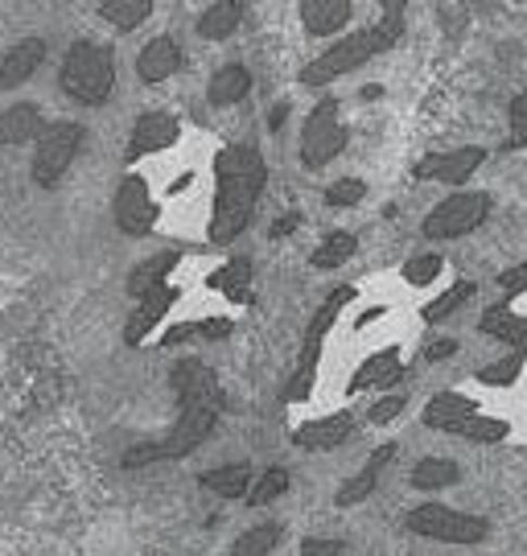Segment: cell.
I'll return each mask as SVG.
<instances>
[{
    "instance_id": "6da1fadb",
    "label": "cell",
    "mask_w": 527,
    "mask_h": 556,
    "mask_svg": "<svg viewBox=\"0 0 527 556\" xmlns=\"http://www.w3.org/2000/svg\"><path fill=\"white\" fill-rule=\"evenodd\" d=\"M170 388L177 396V420L170 425V433L145 445H133L124 454V470H140L153 462H177L190 457L202 441L215 433L218 413H223V388L218 376L202 363V358H177L170 371Z\"/></svg>"
},
{
    "instance_id": "7a4b0ae2",
    "label": "cell",
    "mask_w": 527,
    "mask_h": 556,
    "mask_svg": "<svg viewBox=\"0 0 527 556\" xmlns=\"http://www.w3.org/2000/svg\"><path fill=\"white\" fill-rule=\"evenodd\" d=\"M268 186V161L255 144H223L215 157V206H211V243H235L252 227V215Z\"/></svg>"
},
{
    "instance_id": "3957f363",
    "label": "cell",
    "mask_w": 527,
    "mask_h": 556,
    "mask_svg": "<svg viewBox=\"0 0 527 556\" xmlns=\"http://www.w3.org/2000/svg\"><path fill=\"white\" fill-rule=\"evenodd\" d=\"M400 41H404V21L379 17L375 25H363V29H354V34H342V38L334 41V46H326L317 59L305 62L297 83H301V87H330V83L347 79L351 71L367 66V62L379 59V54L396 50Z\"/></svg>"
},
{
    "instance_id": "277c9868",
    "label": "cell",
    "mask_w": 527,
    "mask_h": 556,
    "mask_svg": "<svg viewBox=\"0 0 527 556\" xmlns=\"http://www.w3.org/2000/svg\"><path fill=\"white\" fill-rule=\"evenodd\" d=\"M59 87L83 108H103L116 87V50L108 41H75L59 66Z\"/></svg>"
},
{
    "instance_id": "5b68a950",
    "label": "cell",
    "mask_w": 527,
    "mask_h": 556,
    "mask_svg": "<svg viewBox=\"0 0 527 556\" xmlns=\"http://www.w3.org/2000/svg\"><path fill=\"white\" fill-rule=\"evenodd\" d=\"M351 301H354V285H338V289H330L326 301L317 305L310 330H305V338H301V351H297L293 371H289V379H285V392H280L285 404H301V400L313 392V383H317V363H322V351H326V338H330L334 321H338V314H342Z\"/></svg>"
},
{
    "instance_id": "8992f818",
    "label": "cell",
    "mask_w": 527,
    "mask_h": 556,
    "mask_svg": "<svg viewBox=\"0 0 527 556\" xmlns=\"http://www.w3.org/2000/svg\"><path fill=\"white\" fill-rule=\"evenodd\" d=\"M490 211H494V194H487V190H453L450 199H441L425 215L421 231L432 243H450V239L478 231L490 219Z\"/></svg>"
},
{
    "instance_id": "52a82bcc",
    "label": "cell",
    "mask_w": 527,
    "mask_h": 556,
    "mask_svg": "<svg viewBox=\"0 0 527 556\" xmlns=\"http://www.w3.org/2000/svg\"><path fill=\"white\" fill-rule=\"evenodd\" d=\"M409 532L425 540H437V544H457V548H469V544H482L490 536V523L482 516H469V511H457L450 503H421L412 507L409 516Z\"/></svg>"
},
{
    "instance_id": "ba28073f",
    "label": "cell",
    "mask_w": 527,
    "mask_h": 556,
    "mask_svg": "<svg viewBox=\"0 0 527 556\" xmlns=\"http://www.w3.org/2000/svg\"><path fill=\"white\" fill-rule=\"evenodd\" d=\"M83 140H87V128L75 124V119H54V124L41 128L38 144H34V165H29L41 190H54L59 186L62 174L75 165Z\"/></svg>"
},
{
    "instance_id": "9c48e42d",
    "label": "cell",
    "mask_w": 527,
    "mask_h": 556,
    "mask_svg": "<svg viewBox=\"0 0 527 556\" xmlns=\"http://www.w3.org/2000/svg\"><path fill=\"white\" fill-rule=\"evenodd\" d=\"M347 140H351V128L338 112V100H322L301 128V165L305 169H326L334 157H342Z\"/></svg>"
},
{
    "instance_id": "30bf717a",
    "label": "cell",
    "mask_w": 527,
    "mask_h": 556,
    "mask_svg": "<svg viewBox=\"0 0 527 556\" xmlns=\"http://www.w3.org/2000/svg\"><path fill=\"white\" fill-rule=\"evenodd\" d=\"M112 211H116V227L133 239L149 236L156 219H161V206L153 202V190H149V181L140 178V174H128V178L120 181Z\"/></svg>"
},
{
    "instance_id": "8fae6325",
    "label": "cell",
    "mask_w": 527,
    "mask_h": 556,
    "mask_svg": "<svg viewBox=\"0 0 527 556\" xmlns=\"http://www.w3.org/2000/svg\"><path fill=\"white\" fill-rule=\"evenodd\" d=\"M487 161L482 144H457V149H432L416 161V178L421 181H441V186H466Z\"/></svg>"
},
{
    "instance_id": "7c38bea8",
    "label": "cell",
    "mask_w": 527,
    "mask_h": 556,
    "mask_svg": "<svg viewBox=\"0 0 527 556\" xmlns=\"http://www.w3.org/2000/svg\"><path fill=\"white\" fill-rule=\"evenodd\" d=\"M177 137H181V119L174 112H165V108L140 112L137 124H133V137H128V161L165 153L170 144H177Z\"/></svg>"
},
{
    "instance_id": "4fadbf2b",
    "label": "cell",
    "mask_w": 527,
    "mask_h": 556,
    "mask_svg": "<svg viewBox=\"0 0 527 556\" xmlns=\"http://www.w3.org/2000/svg\"><path fill=\"white\" fill-rule=\"evenodd\" d=\"M354 429H359L354 413H330V417H322V420H305V425H297L293 445L297 450H310V454H326V450L347 445V441L354 438Z\"/></svg>"
},
{
    "instance_id": "5bb4252c",
    "label": "cell",
    "mask_w": 527,
    "mask_h": 556,
    "mask_svg": "<svg viewBox=\"0 0 527 556\" xmlns=\"http://www.w3.org/2000/svg\"><path fill=\"white\" fill-rule=\"evenodd\" d=\"M177 298H181L177 285H161L153 293H145V298L137 301V309L128 314V321H124V342H128V346H140L145 338L153 334V326L165 321V314L177 305Z\"/></svg>"
},
{
    "instance_id": "9a60e30c",
    "label": "cell",
    "mask_w": 527,
    "mask_h": 556,
    "mask_svg": "<svg viewBox=\"0 0 527 556\" xmlns=\"http://www.w3.org/2000/svg\"><path fill=\"white\" fill-rule=\"evenodd\" d=\"M181 66H186V54H181V46H177L170 34H161V38H153V41H145V46H140L137 79L153 87V83L174 79Z\"/></svg>"
},
{
    "instance_id": "2e32d148",
    "label": "cell",
    "mask_w": 527,
    "mask_h": 556,
    "mask_svg": "<svg viewBox=\"0 0 527 556\" xmlns=\"http://www.w3.org/2000/svg\"><path fill=\"white\" fill-rule=\"evenodd\" d=\"M301 29L310 38H338L351 25L354 0H301Z\"/></svg>"
},
{
    "instance_id": "e0dca14e",
    "label": "cell",
    "mask_w": 527,
    "mask_h": 556,
    "mask_svg": "<svg viewBox=\"0 0 527 556\" xmlns=\"http://www.w3.org/2000/svg\"><path fill=\"white\" fill-rule=\"evenodd\" d=\"M404 379V363H400V351L396 346H384L375 355L363 358V367L351 376V388L347 392H391L396 383Z\"/></svg>"
},
{
    "instance_id": "ac0fdd59",
    "label": "cell",
    "mask_w": 527,
    "mask_h": 556,
    "mask_svg": "<svg viewBox=\"0 0 527 556\" xmlns=\"http://www.w3.org/2000/svg\"><path fill=\"white\" fill-rule=\"evenodd\" d=\"M400 454V445L396 441H388V445H379L372 457H367V466L359 470V475H351L342 486H338V495H334V503L338 507H354V503H363V498H372V491L379 486V475H384V466H388L391 457Z\"/></svg>"
},
{
    "instance_id": "d6986e66",
    "label": "cell",
    "mask_w": 527,
    "mask_h": 556,
    "mask_svg": "<svg viewBox=\"0 0 527 556\" xmlns=\"http://www.w3.org/2000/svg\"><path fill=\"white\" fill-rule=\"evenodd\" d=\"M41 62H46V41L41 38L17 41V46L0 59V87L13 91V87H21V83H29L34 75H38Z\"/></svg>"
},
{
    "instance_id": "ffe728a7",
    "label": "cell",
    "mask_w": 527,
    "mask_h": 556,
    "mask_svg": "<svg viewBox=\"0 0 527 556\" xmlns=\"http://www.w3.org/2000/svg\"><path fill=\"white\" fill-rule=\"evenodd\" d=\"M46 116H41L38 103H13L0 112V149H13V144H29L41 137Z\"/></svg>"
},
{
    "instance_id": "44dd1931",
    "label": "cell",
    "mask_w": 527,
    "mask_h": 556,
    "mask_svg": "<svg viewBox=\"0 0 527 556\" xmlns=\"http://www.w3.org/2000/svg\"><path fill=\"white\" fill-rule=\"evenodd\" d=\"M252 96V71L248 66H239V62H227V66H218L211 83H206V103L211 108H235V103H243Z\"/></svg>"
},
{
    "instance_id": "7402d4cb",
    "label": "cell",
    "mask_w": 527,
    "mask_h": 556,
    "mask_svg": "<svg viewBox=\"0 0 527 556\" xmlns=\"http://www.w3.org/2000/svg\"><path fill=\"white\" fill-rule=\"evenodd\" d=\"M474 413H482L478 408V400L462 396V392H437V396L425 404V413H421V420H425V429H437V433H450L457 420L474 417Z\"/></svg>"
},
{
    "instance_id": "603a6c76",
    "label": "cell",
    "mask_w": 527,
    "mask_h": 556,
    "mask_svg": "<svg viewBox=\"0 0 527 556\" xmlns=\"http://www.w3.org/2000/svg\"><path fill=\"white\" fill-rule=\"evenodd\" d=\"M177 260H181V252H156V256L140 260L137 268L128 273V298L140 301L145 293H153V289H161V285H170V273L177 268Z\"/></svg>"
},
{
    "instance_id": "cb8c5ba5",
    "label": "cell",
    "mask_w": 527,
    "mask_h": 556,
    "mask_svg": "<svg viewBox=\"0 0 527 556\" xmlns=\"http://www.w3.org/2000/svg\"><path fill=\"white\" fill-rule=\"evenodd\" d=\"M198 486L218 498H248L252 491V462H231V466H215L206 475H198Z\"/></svg>"
},
{
    "instance_id": "d4e9b609",
    "label": "cell",
    "mask_w": 527,
    "mask_h": 556,
    "mask_svg": "<svg viewBox=\"0 0 527 556\" xmlns=\"http://www.w3.org/2000/svg\"><path fill=\"white\" fill-rule=\"evenodd\" d=\"M239 25H243V0H218L198 17V34L206 41H223L231 38Z\"/></svg>"
},
{
    "instance_id": "484cf974",
    "label": "cell",
    "mask_w": 527,
    "mask_h": 556,
    "mask_svg": "<svg viewBox=\"0 0 527 556\" xmlns=\"http://www.w3.org/2000/svg\"><path fill=\"white\" fill-rule=\"evenodd\" d=\"M211 289H218L227 301H239V305H243V301L252 298V260L248 256L227 260L215 277H211Z\"/></svg>"
},
{
    "instance_id": "4316f807",
    "label": "cell",
    "mask_w": 527,
    "mask_h": 556,
    "mask_svg": "<svg viewBox=\"0 0 527 556\" xmlns=\"http://www.w3.org/2000/svg\"><path fill=\"white\" fill-rule=\"evenodd\" d=\"M462 478V466L453 462V457H421L416 466H412V486L416 491H446Z\"/></svg>"
},
{
    "instance_id": "83f0119b",
    "label": "cell",
    "mask_w": 527,
    "mask_h": 556,
    "mask_svg": "<svg viewBox=\"0 0 527 556\" xmlns=\"http://www.w3.org/2000/svg\"><path fill=\"white\" fill-rule=\"evenodd\" d=\"M99 17L120 34H133L153 17V0H99Z\"/></svg>"
},
{
    "instance_id": "f1b7e54d",
    "label": "cell",
    "mask_w": 527,
    "mask_h": 556,
    "mask_svg": "<svg viewBox=\"0 0 527 556\" xmlns=\"http://www.w3.org/2000/svg\"><path fill=\"white\" fill-rule=\"evenodd\" d=\"M354 252H359V239H354L351 231H330V236L313 248L310 264L317 268V273H334V268H342Z\"/></svg>"
},
{
    "instance_id": "f546056e",
    "label": "cell",
    "mask_w": 527,
    "mask_h": 556,
    "mask_svg": "<svg viewBox=\"0 0 527 556\" xmlns=\"http://www.w3.org/2000/svg\"><path fill=\"white\" fill-rule=\"evenodd\" d=\"M511 425L503 417H487V413H474V417L457 420L450 429V438L462 441H478V445H494V441H507Z\"/></svg>"
},
{
    "instance_id": "4dcf8cb0",
    "label": "cell",
    "mask_w": 527,
    "mask_h": 556,
    "mask_svg": "<svg viewBox=\"0 0 527 556\" xmlns=\"http://www.w3.org/2000/svg\"><path fill=\"white\" fill-rule=\"evenodd\" d=\"M474 293H478V285H474V280H457V285H450L441 298H432L429 305L421 309V321H429V326L446 321L450 314H457V309H462V305H466Z\"/></svg>"
},
{
    "instance_id": "1f68e13d",
    "label": "cell",
    "mask_w": 527,
    "mask_h": 556,
    "mask_svg": "<svg viewBox=\"0 0 527 556\" xmlns=\"http://www.w3.org/2000/svg\"><path fill=\"white\" fill-rule=\"evenodd\" d=\"M285 540V528L280 523H252L243 536H235L231 556H268Z\"/></svg>"
},
{
    "instance_id": "d6a6232c",
    "label": "cell",
    "mask_w": 527,
    "mask_h": 556,
    "mask_svg": "<svg viewBox=\"0 0 527 556\" xmlns=\"http://www.w3.org/2000/svg\"><path fill=\"white\" fill-rule=\"evenodd\" d=\"M524 363H527V355H515V351H511L507 358L478 367V371H474V379H478L482 388H515V383H519V376H524Z\"/></svg>"
},
{
    "instance_id": "836d02e7",
    "label": "cell",
    "mask_w": 527,
    "mask_h": 556,
    "mask_svg": "<svg viewBox=\"0 0 527 556\" xmlns=\"http://www.w3.org/2000/svg\"><path fill=\"white\" fill-rule=\"evenodd\" d=\"M231 334V321L227 318H206V321H181L174 330H165L161 346H181L190 338H227Z\"/></svg>"
},
{
    "instance_id": "e575fe53",
    "label": "cell",
    "mask_w": 527,
    "mask_h": 556,
    "mask_svg": "<svg viewBox=\"0 0 527 556\" xmlns=\"http://www.w3.org/2000/svg\"><path fill=\"white\" fill-rule=\"evenodd\" d=\"M285 491H289V470H285V466H268V470L252 482L248 503H252V507H268V503H276Z\"/></svg>"
},
{
    "instance_id": "d590c367",
    "label": "cell",
    "mask_w": 527,
    "mask_h": 556,
    "mask_svg": "<svg viewBox=\"0 0 527 556\" xmlns=\"http://www.w3.org/2000/svg\"><path fill=\"white\" fill-rule=\"evenodd\" d=\"M446 273V260L437 256V252H425V256H412L409 264H404V280L409 285H416V289H425V285H432V280Z\"/></svg>"
},
{
    "instance_id": "8d00e7d4",
    "label": "cell",
    "mask_w": 527,
    "mask_h": 556,
    "mask_svg": "<svg viewBox=\"0 0 527 556\" xmlns=\"http://www.w3.org/2000/svg\"><path fill=\"white\" fill-rule=\"evenodd\" d=\"M367 199V181L363 178H338L334 186H326V206L342 211V206H359Z\"/></svg>"
},
{
    "instance_id": "74e56055",
    "label": "cell",
    "mask_w": 527,
    "mask_h": 556,
    "mask_svg": "<svg viewBox=\"0 0 527 556\" xmlns=\"http://www.w3.org/2000/svg\"><path fill=\"white\" fill-rule=\"evenodd\" d=\"M404 404H409V400L400 396V392H391V396H379L372 408H367V425H388V420H396L400 413H404Z\"/></svg>"
},
{
    "instance_id": "f35d334b",
    "label": "cell",
    "mask_w": 527,
    "mask_h": 556,
    "mask_svg": "<svg viewBox=\"0 0 527 556\" xmlns=\"http://www.w3.org/2000/svg\"><path fill=\"white\" fill-rule=\"evenodd\" d=\"M499 285H503V293L507 298H524L527 293V264H515L507 273H499Z\"/></svg>"
},
{
    "instance_id": "ab89813d",
    "label": "cell",
    "mask_w": 527,
    "mask_h": 556,
    "mask_svg": "<svg viewBox=\"0 0 527 556\" xmlns=\"http://www.w3.org/2000/svg\"><path fill=\"white\" fill-rule=\"evenodd\" d=\"M342 540H326V536H310L301 540V556H342Z\"/></svg>"
},
{
    "instance_id": "60d3db41",
    "label": "cell",
    "mask_w": 527,
    "mask_h": 556,
    "mask_svg": "<svg viewBox=\"0 0 527 556\" xmlns=\"http://www.w3.org/2000/svg\"><path fill=\"white\" fill-rule=\"evenodd\" d=\"M457 355V338H437V342H429L425 346V363H446V358H453Z\"/></svg>"
},
{
    "instance_id": "b9f144b4",
    "label": "cell",
    "mask_w": 527,
    "mask_h": 556,
    "mask_svg": "<svg viewBox=\"0 0 527 556\" xmlns=\"http://www.w3.org/2000/svg\"><path fill=\"white\" fill-rule=\"evenodd\" d=\"M503 149H527V116H511V137H507V144Z\"/></svg>"
},
{
    "instance_id": "7bdbcfd3",
    "label": "cell",
    "mask_w": 527,
    "mask_h": 556,
    "mask_svg": "<svg viewBox=\"0 0 527 556\" xmlns=\"http://www.w3.org/2000/svg\"><path fill=\"white\" fill-rule=\"evenodd\" d=\"M412 0H379V9H384V17L391 21H404V13H409Z\"/></svg>"
},
{
    "instance_id": "ee69618b",
    "label": "cell",
    "mask_w": 527,
    "mask_h": 556,
    "mask_svg": "<svg viewBox=\"0 0 527 556\" xmlns=\"http://www.w3.org/2000/svg\"><path fill=\"white\" fill-rule=\"evenodd\" d=\"M297 223H301V215H297V211H293V215H285V219H276V223H273V231H268V236H273V239L289 236V231H297Z\"/></svg>"
},
{
    "instance_id": "f6af8a7d",
    "label": "cell",
    "mask_w": 527,
    "mask_h": 556,
    "mask_svg": "<svg viewBox=\"0 0 527 556\" xmlns=\"http://www.w3.org/2000/svg\"><path fill=\"white\" fill-rule=\"evenodd\" d=\"M511 116H527V91H519V96L511 100Z\"/></svg>"
}]
</instances>
